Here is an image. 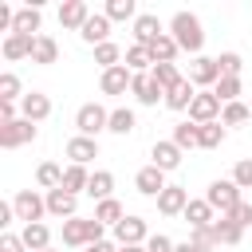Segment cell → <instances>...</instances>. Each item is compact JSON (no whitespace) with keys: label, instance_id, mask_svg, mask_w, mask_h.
Masks as SVG:
<instances>
[{"label":"cell","instance_id":"4316f807","mask_svg":"<svg viewBox=\"0 0 252 252\" xmlns=\"http://www.w3.org/2000/svg\"><path fill=\"white\" fill-rule=\"evenodd\" d=\"M20 236H24V244H28L32 252H43V248H51V228H47L43 220H39V224H24V232H20Z\"/></svg>","mask_w":252,"mask_h":252},{"label":"cell","instance_id":"52a82bcc","mask_svg":"<svg viewBox=\"0 0 252 252\" xmlns=\"http://www.w3.org/2000/svg\"><path fill=\"white\" fill-rule=\"evenodd\" d=\"M28 142H35V122H28V118L0 122V146H4V150H20V146H28Z\"/></svg>","mask_w":252,"mask_h":252},{"label":"cell","instance_id":"1f68e13d","mask_svg":"<svg viewBox=\"0 0 252 252\" xmlns=\"http://www.w3.org/2000/svg\"><path fill=\"white\" fill-rule=\"evenodd\" d=\"M213 232H217L220 244H240V236H244V228H240L232 217H217V220H213Z\"/></svg>","mask_w":252,"mask_h":252},{"label":"cell","instance_id":"ac0fdd59","mask_svg":"<svg viewBox=\"0 0 252 252\" xmlns=\"http://www.w3.org/2000/svg\"><path fill=\"white\" fill-rule=\"evenodd\" d=\"M150 158H154L150 165H158L161 173H169V169H177V165H181V150L173 146V138H169V142H154Z\"/></svg>","mask_w":252,"mask_h":252},{"label":"cell","instance_id":"4dcf8cb0","mask_svg":"<svg viewBox=\"0 0 252 252\" xmlns=\"http://www.w3.org/2000/svg\"><path fill=\"white\" fill-rule=\"evenodd\" d=\"M224 142V122H205V126H197V146L201 150H217Z\"/></svg>","mask_w":252,"mask_h":252},{"label":"cell","instance_id":"bcb514c9","mask_svg":"<svg viewBox=\"0 0 252 252\" xmlns=\"http://www.w3.org/2000/svg\"><path fill=\"white\" fill-rule=\"evenodd\" d=\"M173 248H177V244H173L165 232H154V236L146 240V252H173Z\"/></svg>","mask_w":252,"mask_h":252},{"label":"cell","instance_id":"603a6c76","mask_svg":"<svg viewBox=\"0 0 252 252\" xmlns=\"http://www.w3.org/2000/svg\"><path fill=\"white\" fill-rule=\"evenodd\" d=\"M39 20H43V16H39V8H35V4H32V8H16V24H12V32H16V35H32V39H35V35H39Z\"/></svg>","mask_w":252,"mask_h":252},{"label":"cell","instance_id":"ee69618b","mask_svg":"<svg viewBox=\"0 0 252 252\" xmlns=\"http://www.w3.org/2000/svg\"><path fill=\"white\" fill-rule=\"evenodd\" d=\"M217 63H220V75H232V79H240V67H244V59H240L236 51H224V55H217Z\"/></svg>","mask_w":252,"mask_h":252},{"label":"cell","instance_id":"30bf717a","mask_svg":"<svg viewBox=\"0 0 252 252\" xmlns=\"http://www.w3.org/2000/svg\"><path fill=\"white\" fill-rule=\"evenodd\" d=\"M130 83H134V71H130L126 63H118V67L102 71V79H98V91H102V94H126V91H130Z\"/></svg>","mask_w":252,"mask_h":252},{"label":"cell","instance_id":"7a4b0ae2","mask_svg":"<svg viewBox=\"0 0 252 252\" xmlns=\"http://www.w3.org/2000/svg\"><path fill=\"white\" fill-rule=\"evenodd\" d=\"M102 228L106 224H98L94 217L91 220L87 217H71V220H63V244L67 248H91V244L102 240Z\"/></svg>","mask_w":252,"mask_h":252},{"label":"cell","instance_id":"ab89813d","mask_svg":"<svg viewBox=\"0 0 252 252\" xmlns=\"http://www.w3.org/2000/svg\"><path fill=\"white\" fill-rule=\"evenodd\" d=\"M173 146L177 150H193L197 146V122H177L173 126Z\"/></svg>","mask_w":252,"mask_h":252},{"label":"cell","instance_id":"44dd1931","mask_svg":"<svg viewBox=\"0 0 252 252\" xmlns=\"http://www.w3.org/2000/svg\"><path fill=\"white\" fill-rule=\"evenodd\" d=\"M83 43H91V47H98V43H106V35H110V20L102 16V12H94L87 24H83Z\"/></svg>","mask_w":252,"mask_h":252},{"label":"cell","instance_id":"e575fe53","mask_svg":"<svg viewBox=\"0 0 252 252\" xmlns=\"http://www.w3.org/2000/svg\"><path fill=\"white\" fill-rule=\"evenodd\" d=\"M94 220H98V224H118V220H126V213H122V205H118L114 197H106V201L94 205Z\"/></svg>","mask_w":252,"mask_h":252},{"label":"cell","instance_id":"cb8c5ba5","mask_svg":"<svg viewBox=\"0 0 252 252\" xmlns=\"http://www.w3.org/2000/svg\"><path fill=\"white\" fill-rule=\"evenodd\" d=\"M32 43H35L32 35H16L12 32V35H4V47L0 51H4L8 63H16V59H32Z\"/></svg>","mask_w":252,"mask_h":252},{"label":"cell","instance_id":"d4e9b609","mask_svg":"<svg viewBox=\"0 0 252 252\" xmlns=\"http://www.w3.org/2000/svg\"><path fill=\"white\" fill-rule=\"evenodd\" d=\"M126 67H130L134 75L154 71V51H150V47H142V43H130V47H126Z\"/></svg>","mask_w":252,"mask_h":252},{"label":"cell","instance_id":"c3c4849f","mask_svg":"<svg viewBox=\"0 0 252 252\" xmlns=\"http://www.w3.org/2000/svg\"><path fill=\"white\" fill-rule=\"evenodd\" d=\"M228 217H232V220H236L240 228H248V224H252V205H248V201H240V205H236V209H232Z\"/></svg>","mask_w":252,"mask_h":252},{"label":"cell","instance_id":"2e32d148","mask_svg":"<svg viewBox=\"0 0 252 252\" xmlns=\"http://www.w3.org/2000/svg\"><path fill=\"white\" fill-rule=\"evenodd\" d=\"M134 185H138V193H146V197H161V193H165V173H161L158 165H142L138 177H134Z\"/></svg>","mask_w":252,"mask_h":252},{"label":"cell","instance_id":"8d00e7d4","mask_svg":"<svg viewBox=\"0 0 252 252\" xmlns=\"http://www.w3.org/2000/svg\"><path fill=\"white\" fill-rule=\"evenodd\" d=\"M150 51H154V63H173L181 47H177V39H173V35L165 32V35H161V39H158V43H154Z\"/></svg>","mask_w":252,"mask_h":252},{"label":"cell","instance_id":"5bb4252c","mask_svg":"<svg viewBox=\"0 0 252 252\" xmlns=\"http://www.w3.org/2000/svg\"><path fill=\"white\" fill-rule=\"evenodd\" d=\"M185 205H189V189H181V185H165V193L158 197V213L161 217H181Z\"/></svg>","mask_w":252,"mask_h":252},{"label":"cell","instance_id":"7402d4cb","mask_svg":"<svg viewBox=\"0 0 252 252\" xmlns=\"http://www.w3.org/2000/svg\"><path fill=\"white\" fill-rule=\"evenodd\" d=\"M193 98H197V87L189 83V75H185L173 91H165V106H169V110H189V106H193Z\"/></svg>","mask_w":252,"mask_h":252},{"label":"cell","instance_id":"6da1fadb","mask_svg":"<svg viewBox=\"0 0 252 252\" xmlns=\"http://www.w3.org/2000/svg\"><path fill=\"white\" fill-rule=\"evenodd\" d=\"M169 35H173L177 47L189 51V55H197V51L205 47V32H201V20H197L193 12H173V20H169Z\"/></svg>","mask_w":252,"mask_h":252},{"label":"cell","instance_id":"74e56055","mask_svg":"<svg viewBox=\"0 0 252 252\" xmlns=\"http://www.w3.org/2000/svg\"><path fill=\"white\" fill-rule=\"evenodd\" d=\"M118 59H122V47H118V43H110V39H106V43H98V47H94V63H98L102 71L118 67Z\"/></svg>","mask_w":252,"mask_h":252},{"label":"cell","instance_id":"b9f144b4","mask_svg":"<svg viewBox=\"0 0 252 252\" xmlns=\"http://www.w3.org/2000/svg\"><path fill=\"white\" fill-rule=\"evenodd\" d=\"M213 94H217L220 102H236V94H240V79H232V75H220V83L213 87Z\"/></svg>","mask_w":252,"mask_h":252},{"label":"cell","instance_id":"4fadbf2b","mask_svg":"<svg viewBox=\"0 0 252 252\" xmlns=\"http://www.w3.org/2000/svg\"><path fill=\"white\" fill-rule=\"evenodd\" d=\"M114 240L118 244H146L150 240V228H146L142 217H126V220L114 224Z\"/></svg>","mask_w":252,"mask_h":252},{"label":"cell","instance_id":"681fc988","mask_svg":"<svg viewBox=\"0 0 252 252\" xmlns=\"http://www.w3.org/2000/svg\"><path fill=\"white\" fill-rule=\"evenodd\" d=\"M87 252H118V248H114V244H106V240H98V244H91Z\"/></svg>","mask_w":252,"mask_h":252},{"label":"cell","instance_id":"ba28073f","mask_svg":"<svg viewBox=\"0 0 252 252\" xmlns=\"http://www.w3.org/2000/svg\"><path fill=\"white\" fill-rule=\"evenodd\" d=\"M189 83H193V87H209V91H213V87L220 83V63H217L213 55H197V59L189 63Z\"/></svg>","mask_w":252,"mask_h":252},{"label":"cell","instance_id":"e0dca14e","mask_svg":"<svg viewBox=\"0 0 252 252\" xmlns=\"http://www.w3.org/2000/svg\"><path fill=\"white\" fill-rule=\"evenodd\" d=\"M94 12L87 8V0H67L63 8H59V24L63 28H75V32H83V24L91 20Z\"/></svg>","mask_w":252,"mask_h":252},{"label":"cell","instance_id":"484cf974","mask_svg":"<svg viewBox=\"0 0 252 252\" xmlns=\"http://www.w3.org/2000/svg\"><path fill=\"white\" fill-rule=\"evenodd\" d=\"M55 59H59V43L39 32L35 43H32V63H43V67H47V63H55Z\"/></svg>","mask_w":252,"mask_h":252},{"label":"cell","instance_id":"83f0119b","mask_svg":"<svg viewBox=\"0 0 252 252\" xmlns=\"http://www.w3.org/2000/svg\"><path fill=\"white\" fill-rule=\"evenodd\" d=\"M87 185H91V173H87V165H67L63 169V189L67 193H87Z\"/></svg>","mask_w":252,"mask_h":252},{"label":"cell","instance_id":"3957f363","mask_svg":"<svg viewBox=\"0 0 252 252\" xmlns=\"http://www.w3.org/2000/svg\"><path fill=\"white\" fill-rule=\"evenodd\" d=\"M106 126H110V110H106V106H98V102H83V106H79L75 130H79L83 138H98Z\"/></svg>","mask_w":252,"mask_h":252},{"label":"cell","instance_id":"d6986e66","mask_svg":"<svg viewBox=\"0 0 252 252\" xmlns=\"http://www.w3.org/2000/svg\"><path fill=\"white\" fill-rule=\"evenodd\" d=\"M181 217H185V224H189V228H209V224L217 220V209H213V205L201 197V201H189Z\"/></svg>","mask_w":252,"mask_h":252},{"label":"cell","instance_id":"9c48e42d","mask_svg":"<svg viewBox=\"0 0 252 252\" xmlns=\"http://www.w3.org/2000/svg\"><path fill=\"white\" fill-rule=\"evenodd\" d=\"M161 35H165V28H161V20H158L154 12H142V16L134 20V43H142V47H154Z\"/></svg>","mask_w":252,"mask_h":252},{"label":"cell","instance_id":"9a60e30c","mask_svg":"<svg viewBox=\"0 0 252 252\" xmlns=\"http://www.w3.org/2000/svg\"><path fill=\"white\" fill-rule=\"evenodd\" d=\"M75 209H79V197H75V193H67L63 185L47 193V213H51V217H59V220H71V217H75Z\"/></svg>","mask_w":252,"mask_h":252},{"label":"cell","instance_id":"f35d334b","mask_svg":"<svg viewBox=\"0 0 252 252\" xmlns=\"http://www.w3.org/2000/svg\"><path fill=\"white\" fill-rule=\"evenodd\" d=\"M35 181H39V185L51 193V189H59V185H63V169H59L55 161H43V165L35 169Z\"/></svg>","mask_w":252,"mask_h":252},{"label":"cell","instance_id":"f1b7e54d","mask_svg":"<svg viewBox=\"0 0 252 252\" xmlns=\"http://www.w3.org/2000/svg\"><path fill=\"white\" fill-rule=\"evenodd\" d=\"M150 75H154V83H158L161 91H173V87L185 79V75L177 71V63H154V71H150Z\"/></svg>","mask_w":252,"mask_h":252},{"label":"cell","instance_id":"f6af8a7d","mask_svg":"<svg viewBox=\"0 0 252 252\" xmlns=\"http://www.w3.org/2000/svg\"><path fill=\"white\" fill-rule=\"evenodd\" d=\"M232 181H236L240 189H252V158L236 161V169H232Z\"/></svg>","mask_w":252,"mask_h":252},{"label":"cell","instance_id":"8fae6325","mask_svg":"<svg viewBox=\"0 0 252 252\" xmlns=\"http://www.w3.org/2000/svg\"><path fill=\"white\" fill-rule=\"evenodd\" d=\"M130 94L142 102V106H158V102H165V91L154 83V75L146 71V75H134V83H130Z\"/></svg>","mask_w":252,"mask_h":252},{"label":"cell","instance_id":"7bdbcfd3","mask_svg":"<svg viewBox=\"0 0 252 252\" xmlns=\"http://www.w3.org/2000/svg\"><path fill=\"white\" fill-rule=\"evenodd\" d=\"M189 244H197L201 252H213L220 240H217V232H213V224H209V228H189Z\"/></svg>","mask_w":252,"mask_h":252},{"label":"cell","instance_id":"7dc6e473","mask_svg":"<svg viewBox=\"0 0 252 252\" xmlns=\"http://www.w3.org/2000/svg\"><path fill=\"white\" fill-rule=\"evenodd\" d=\"M0 252H28V244H24V236L4 232V236H0Z\"/></svg>","mask_w":252,"mask_h":252},{"label":"cell","instance_id":"f546056e","mask_svg":"<svg viewBox=\"0 0 252 252\" xmlns=\"http://www.w3.org/2000/svg\"><path fill=\"white\" fill-rule=\"evenodd\" d=\"M134 126H138V118H134V110H130V106H118V110H110V126H106L110 134L126 138V134H130Z\"/></svg>","mask_w":252,"mask_h":252},{"label":"cell","instance_id":"f5cc1de1","mask_svg":"<svg viewBox=\"0 0 252 252\" xmlns=\"http://www.w3.org/2000/svg\"><path fill=\"white\" fill-rule=\"evenodd\" d=\"M43 252H55V248H43Z\"/></svg>","mask_w":252,"mask_h":252},{"label":"cell","instance_id":"7c38bea8","mask_svg":"<svg viewBox=\"0 0 252 252\" xmlns=\"http://www.w3.org/2000/svg\"><path fill=\"white\" fill-rule=\"evenodd\" d=\"M20 110H24L20 118H28V122H35V126H39V122L51 114V98H47L43 91H28V94L20 98Z\"/></svg>","mask_w":252,"mask_h":252},{"label":"cell","instance_id":"ffe728a7","mask_svg":"<svg viewBox=\"0 0 252 252\" xmlns=\"http://www.w3.org/2000/svg\"><path fill=\"white\" fill-rule=\"evenodd\" d=\"M67 158H71V165H87L91 158H98V142H94V138L75 134V138L67 142Z\"/></svg>","mask_w":252,"mask_h":252},{"label":"cell","instance_id":"d590c367","mask_svg":"<svg viewBox=\"0 0 252 252\" xmlns=\"http://www.w3.org/2000/svg\"><path fill=\"white\" fill-rule=\"evenodd\" d=\"M102 16L106 20H138V8H134V0H106Z\"/></svg>","mask_w":252,"mask_h":252},{"label":"cell","instance_id":"60d3db41","mask_svg":"<svg viewBox=\"0 0 252 252\" xmlns=\"http://www.w3.org/2000/svg\"><path fill=\"white\" fill-rule=\"evenodd\" d=\"M16 98H24V94H20V75L4 71V75H0V102H16Z\"/></svg>","mask_w":252,"mask_h":252},{"label":"cell","instance_id":"d6a6232c","mask_svg":"<svg viewBox=\"0 0 252 252\" xmlns=\"http://www.w3.org/2000/svg\"><path fill=\"white\" fill-rule=\"evenodd\" d=\"M220 122H224V126H244V122H252V106H244L240 98H236V102H224Z\"/></svg>","mask_w":252,"mask_h":252},{"label":"cell","instance_id":"5b68a950","mask_svg":"<svg viewBox=\"0 0 252 252\" xmlns=\"http://www.w3.org/2000/svg\"><path fill=\"white\" fill-rule=\"evenodd\" d=\"M12 209H16V220H24V224H39L43 213H47V197H39L35 189H20V193L12 197Z\"/></svg>","mask_w":252,"mask_h":252},{"label":"cell","instance_id":"277c9868","mask_svg":"<svg viewBox=\"0 0 252 252\" xmlns=\"http://www.w3.org/2000/svg\"><path fill=\"white\" fill-rule=\"evenodd\" d=\"M205 201H209V205H213L220 217H228V213L240 205V185H236L232 177H228V181L220 177V181H213V185L205 189Z\"/></svg>","mask_w":252,"mask_h":252},{"label":"cell","instance_id":"816d5d0a","mask_svg":"<svg viewBox=\"0 0 252 252\" xmlns=\"http://www.w3.org/2000/svg\"><path fill=\"white\" fill-rule=\"evenodd\" d=\"M173 252H201V248H197V244H189V240H185V244H177V248H173Z\"/></svg>","mask_w":252,"mask_h":252},{"label":"cell","instance_id":"836d02e7","mask_svg":"<svg viewBox=\"0 0 252 252\" xmlns=\"http://www.w3.org/2000/svg\"><path fill=\"white\" fill-rule=\"evenodd\" d=\"M110 189H114V173H106V169H94V173H91V185H87V193H91L94 201H106V197H110Z\"/></svg>","mask_w":252,"mask_h":252},{"label":"cell","instance_id":"8992f818","mask_svg":"<svg viewBox=\"0 0 252 252\" xmlns=\"http://www.w3.org/2000/svg\"><path fill=\"white\" fill-rule=\"evenodd\" d=\"M220 110H224V102H220L213 91H197V98H193V106H189V122H197V126L220 122Z\"/></svg>","mask_w":252,"mask_h":252},{"label":"cell","instance_id":"f907efd6","mask_svg":"<svg viewBox=\"0 0 252 252\" xmlns=\"http://www.w3.org/2000/svg\"><path fill=\"white\" fill-rule=\"evenodd\" d=\"M118 252H146V244H118Z\"/></svg>","mask_w":252,"mask_h":252}]
</instances>
